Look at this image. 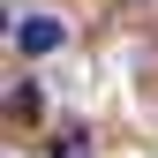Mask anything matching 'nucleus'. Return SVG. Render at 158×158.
<instances>
[{
  "label": "nucleus",
  "instance_id": "obj_1",
  "mask_svg": "<svg viewBox=\"0 0 158 158\" xmlns=\"http://www.w3.org/2000/svg\"><path fill=\"white\" fill-rule=\"evenodd\" d=\"M60 45V23L53 15H30V23H15V53H53Z\"/></svg>",
  "mask_w": 158,
  "mask_h": 158
},
{
  "label": "nucleus",
  "instance_id": "obj_2",
  "mask_svg": "<svg viewBox=\"0 0 158 158\" xmlns=\"http://www.w3.org/2000/svg\"><path fill=\"white\" fill-rule=\"evenodd\" d=\"M8 113H15V121H38V90L15 83V90H8Z\"/></svg>",
  "mask_w": 158,
  "mask_h": 158
},
{
  "label": "nucleus",
  "instance_id": "obj_3",
  "mask_svg": "<svg viewBox=\"0 0 158 158\" xmlns=\"http://www.w3.org/2000/svg\"><path fill=\"white\" fill-rule=\"evenodd\" d=\"M60 158H90V143H83V128H68V135H60Z\"/></svg>",
  "mask_w": 158,
  "mask_h": 158
}]
</instances>
